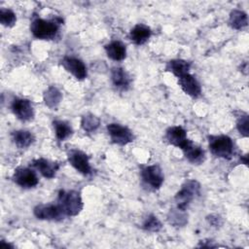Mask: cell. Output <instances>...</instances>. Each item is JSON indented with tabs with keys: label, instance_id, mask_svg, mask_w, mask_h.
I'll return each mask as SVG.
<instances>
[{
	"label": "cell",
	"instance_id": "1",
	"mask_svg": "<svg viewBox=\"0 0 249 249\" xmlns=\"http://www.w3.org/2000/svg\"><path fill=\"white\" fill-rule=\"evenodd\" d=\"M57 204L65 216H77L84 207L81 194L77 191H60L58 193Z\"/></svg>",
	"mask_w": 249,
	"mask_h": 249
},
{
	"label": "cell",
	"instance_id": "2",
	"mask_svg": "<svg viewBox=\"0 0 249 249\" xmlns=\"http://www.w3.org/2000/svg\"><path fill=\"white\" fill-rule=\"evenodd\" d=\"M208 147L213 156L220 159L230 160L234 151V143L228 135H209Z\"/></svg>",
	"mask_w": 249,
	"mask_h": 249
},
{
	"label": "cell",
	"instance_id": "3",
	"mask_svg": "<svg viewBox=\"0 0 249 249\" xmlns=\"http://www.w3.org/2000/svg\"><path fill=\"white\" fill-rule=\"evenodd\" d=\"M200 194V184L196 180H187L175 195L176 207L185 210Z\"/></svg>",
	"mask_w": 249,
	"mask_h": 249
},
{
	"label": "cell",
	"instance_id": "4",
	"mask_svg": "<svg viewBox=\"0 0 249 249\" xmlns=\"http://www.w3.org/2000/svg\"><path fill=\"white\" fill-rule=\"evenodd\" d=\"M58 23L55 20H48L36 18L30 24L32 35L40 40H52L58 33Z\"/></svg>",
	"mask_w": 249,
	"mask_h": 249
},
{
	"label": "cell",
	"instance_id": "5",
	"mask_svg": "<svg viewBox=\"0 0 249 249\" xmlns=\"http://www.w3.org/2000/svg\"><path fill=\"white\" fill-rule=\"evenodd\" d=\"M140 176L142 183L151 190H159L164 181L162 169L158 164L142 167Z\"/></svg>",
	"mask_w": 249,
	"mask_h": 249
},
{
	"label": "cell",
	"instance_id": "6",
	"mask_svg": "<svg viewBox=\"0 0 249 249\" xmlns=\"http://www.w3.org/2000/svg\"><path fill=\"white\" fill-rule=\"evenodd\" d=\"M111 141L117 145L124 146L134 140L133 132L125 125L117 123H111L106 126Z\"/></svg>",
	"mask_w": 249,
	"mask_h": 249
},
{
	"label": "cell",
	"instance_id": "7",
	"mask_svg": "<svg viewBox=\"0 0 249 249\" xmlns=\"http://www.w3.org/2000/svg\"><path fill=\"white\" fill-rule=\"evenodd\" d=\"M67 160L69 163L81 174L88 176L91 174L92 169L89 163V156L81 150L71 149L67 153Z\"/></svg>",
	"mask_w": 249,
	"mask_h": 249
},
{
	"label": "cell",
	"instance_id": "8",
	"mask_svg": "<svg viewBox=\"0 0 249 249\" xmlns=\"http://www.w3.org/2000/svg\"><path fill=\"white\" fill-rule=\"evenodd\" d=\"M34 216L39 220L44 221H61L65 215L58 206L57 203H48V204H38L33 209Z\"/></svg>",
	"mask_w": 249,
	"mask_h": 249
},
{
	"label": "cell",
	"instance_id": "9",
	"mask_svg": "<svg viewBox=\"0 0 249 249\" xmlns=\"http://www.w3.org/2000/svg\"><path fill=\"white\" fill-rule=\"evenodd\" d=\"M13 180L18 186L23 189L34 188L39 183L36 172L29 167L23 166H19L15 169L13 174Z\"/></svg>",
	"mask_w": 249,
	"mask_h": 249
},
{
	"label": "cell",
	"instance_id": "10",
	"mask_svg": "<svg viewBox=\"0 0 249 249\" xmlns=\"http://www.w3.org/2000/svg\"><path fill=\"white\" fill-rule=\"evenodd\" d=\"M11 109L14 115L21 122H30L34 119V108L30 100L25 98H15Z\"/></svg>",
	"mask_w": 249,
	"mask_h": 249
},
{
	"label": "cell",
	"instance_id": "11",
	"mask_svg": "<svg viewBox=\"0 0 249 249\" xmlns=\"http://www.w3.org/2000/svg\"><path fill=\"white\" fill-rule=\"evenodd\" d=\"M61 64L64 69L73 75L77 80H85L88 76V70L85 63L75 56L66 55L62 58Z\"/></svg>",
	"mask_w": 249,
	"mask_h": 249
},
{
	"label": "cell",
	"instance_id": "12",
	"mask_svg": "<svg viewBox=\"0 0 249 249\" xmlns=\"http://www.w3.org/2000/svg\"><path fill=\"white\" fill-rule=\"evenodd\" d=\"M181 150H182L185 158L187 159V160L189 162H191L192 164H196V165L201 164L204 162V160L206 159L204 150L201 147L195 144L190 139L181 148Z\"/></svg>",
	"mask_w": 249,
	"mask_h": 249
},
{
	"label": "cell",
	"instance_id": "13",
	"mask_svg": "<svg viewBox=\"0 0 249 249\" xmlns=\"http://www.w3.org/2000/svg\"><path fill=\"white\" fill-rule=\"evenodd\" d=\"M178 84L182 90L193 98H197L201 94V87L198 81L191 74L187 73L178 78Z\"/></svg>",
	"mask_w": 249,
	"mask_h": 249
},
{
	"label": "cell",
	"instance_id": "14",
	"mask_svg": "<svg viewBox=\"0 0 249 249\" xmlns=\"http://www.w3.org/2000/svg\"><path fill=\"white\" fill-rule=\"evenodd\" d=\"M165 139L170 145L180 149L189 140L187 137V131L180 125H173L168 127L165 131Z\"/></svg>",
	"mask_w": 249,
	"mask_h": 249
},
{
	"label": "cell",
	"instance_id": "15",
	"mask_svg": "<svg viewBox=\"0 0 249 249\" xmlns=\"http://www.w3.org/2000/svg\"><path fill=\"white\" fill-rule=\"evenodd\" d=\"M32 165L47 179H52L55 176L60 165L56 161H53L44 158L36 159L32 161Z\"/></svg>",
	"mask_w": 249,
	"mask_h": 249
},
{
	"label": "cell",
	"instance_id": "16",
	"mask_svg": "<svg viewBox=\"0 0 249 249\" xmlns=\"http://www.w3.org/2000/svg\"><path fill=\"white\" fill-rule=\"evenodd\" d=\"M111 81L113 86L119 90H127L131 84V78L125 69L116 66L111 69Z\"/></svg>",
	"mask_w": 249,
	"mask_h": 249
},
{
	"label": "cell",
	"instance_id": "17",
	"mask_svg": "<svg viewBox=\"0 0 249 249\" xmlns=\"http://www.w3.org/2000/svg\"><path fill=\"white\" fill-rule=\"evenodd\" d=\"M104 49L107 56L114 61H122L126 56V47L123 42L119 40L111 41L105 45Z\"/></svg>",
	"mask_w": 249,
	"mask_h": 249
},
{
	"label": "cell",
	"instance_id": "18",
	"mask_svg": "<svg viewBox=\"0 0 249 249\" xmlns=\"http://www.w3.org/2000/svg\"><path fill=\"white\" fill-rule=\"evenodd\" d=\"M151 35H152V30L148 25L138 23L134 25V27L130 30L129 39L133 44L140 46L145 44L150 39Z\"/></svg>",
	"mask_w": 249,
	"mask_h": 249
},
{
	"label": "cell",
	"instance_id": "19",
	"mask_svg": "<svg viewBox=\"0 0 249 249\" xmlns=\"http://www.w3.org/2000/svg\"><path fill=\"white\" fill-rule=\"evenodd\" d=\"M12 139L15 145L19 149L28 148L35 140V137L31 131L25 129L15 130L12 132Z\"/></svg>",
	"mask_w": 249,
	"mask_h": 249
},
{
	"label": "cell",
	"instance_id": "20",
	"mask_svg": "<svg viewBox=\"0 0 249 249\" xmlns=\"http://www.w3.org/2000/svg\"><path fill=\"white\" fill-rule=\"evenodd\" d=\"M191 62L184 59H172L167 62L165 70L171 72L177 78L190 73Z\"/></svg>",
	"mask_w": 249,
	"mask_h": 249
},
{
	"label": "cell",
	"instance_id": "21",
	"mask_svg": "<svg viewBox=\"0 0 249 249\" xmlns=\"http://www.w3.org/2000/svg\"><path fill=\"white\" fill-rule=\"evenodd\" d=\"M62 99V93L61 91L54 86H50L43 94V100L51 109H55Z\"/></svg>",
	"mask_w": 249,
	"mask_h": 249
},
{
	"label": "cell",
	"instance_id": "22",
	"mask_svg": "<svg viewBox=\"0 0 249 249\" xmlns=\"http://www.w3.org/2000/svg\"><path fill=\"white\" fill-rule=\"evenodd\" d=\"M55 137L58 141H64L73 133V128L69 123L62 120H55L53 122Z\"/></svg>",
	"mask_w": 249,
	"mask_h": 249
},
{
	"label": "cell",
	"instance_id": "23",
	"mask_svg": "<svg viewBox=\"0 0 249 249\" xmlns=\"http://www.w3.org/2000/svg\"><path fill=\"white\" fill-rule=\"evenodd\" d=\"M229 24L233 29H236V30L243 29L248 24L247 14L241 10H236V9L232 10L230 14Z\"/></svg>",
	"mask_w": 249,
	"mask_h": 249
},
{
	"label": "cell",
	"instance_id": "24",
	"mask_svg": "<svg viewBox=\"0 0 249 249\" xmlns=\"http://www.w3.org/2000/svg\"><path fill=\"white\" fill-rule=\"evenodd\" d=\"M99 125H100V119L91 113L85 114L81 119V126L86 132H89V133L94 132L97 130Z\"/></svg>",
	"mask_w": 249,
	"mask_h": 249
},
{
	"label": "cell",
	"instance_id": "25",
	"mask_svg": "<svg viewBox=\"0 0 249 249\" xmlns=\"http://www.w3.org/2000/svg\"><path fill=\"white\" fill-rule=\"evenodd\" d=\"M167 220L169 224L174 227H183L188 223V216L185 210H181L176 207V209H172L169 211L167 215Z\"/></svg>",
	"mask_w": 249,
	"mask_h": 249
},
{
	"label": "cell",
	"instance_id": "26",
	"mask_svg": "<svg viewBox=\"0 0 249 249\" xmlns=\"http://www.w3.org/2000/svg\"><path fill=\"white\" fill-rule=\"evenodd\" d=\"M17 17L14 11L8 8L0 9V22L5 27H13L16 24Z\"/></svg>",
	"mask_w": 249,
	"mask_h": 249
},
{
	"label": "cell",
	"instance_id": "27",
	"mask_svg": "<svg viewBox=\"0 0 249 249\" xmlns=\"http://www.w3.org/2000/svg\"><path fill=\"white\" fill-rule=\"evenodd\" d=\"M142 228H143V230H145L147 231L157 232L162 228V225L157 216L150 214L145 218V220L142 224Z\"/></svg>",
	"mask_w": 249,
	"mask_h": 249
},
{
	"label": "cell",
	"instance_id": "28",
	"mask_svg": "<svg viewBox=\"0 0 249 249\" xmlns=\"http://www.w3.org/2000/svg\"><path fill=\"white\" fill-rule=\"evenodd\" d=\"M236 128L242 136H244V137L248 136V134H249V116L247 113L241 112V114L239 116H237Z\"/></svg>",
	"mask_w": 249,
	"mask_h": 249
},
{
	"label": "cell",
	"instance_id": "29",
	"mask_svg": "<svg viewBox=\"0 0 249 249\" xmlns=\"http://www.w3.org/2000/svg\"><path fill=\"white\" fill-rule=\"evenodd\" d=\"M206 220L208 221V223L213 226V227H219L222 225V218L219 215H215V214H211L209 216L206 217Z\"/></svg>",
	"mask_w": 249,
	"mask_h": 249
}]
</instances>
